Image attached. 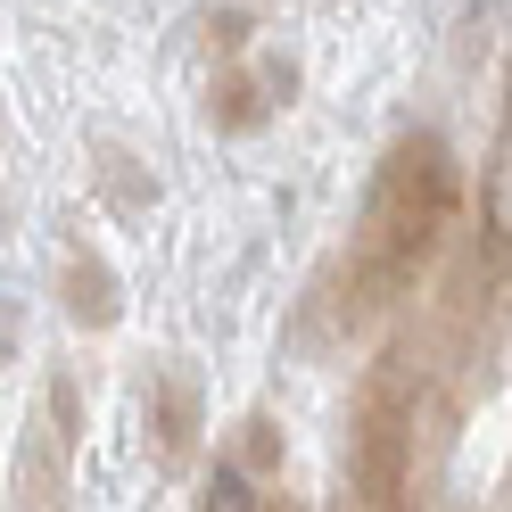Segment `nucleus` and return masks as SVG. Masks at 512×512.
Masks as SVG:
<instances>
[{"label":"nucleus","instance_id":"obj_9","mask_svg":"<svg viewBox=\"0 0 512 512\" xmlns=\"http://www.w3.org/2000/svg\"><path fill=\"white\" fill-rule=\"evenodd\" d=\"M265 512H306V504H265Z\"/></svg>","mask_w":512,"mask_h":512},{"label":"nucleus","instance_id":"obj_7","mask_svg":"<svg viewBox=\"0 0 512 512\" xmlns=\"http://www.w3.org/2000/svg\"><path fill=\"white\" fill-rule=\"evenodd\" d=\"M240 42H248V17L240 9H215L207 17V50H240Z\"/></svg>","mask_w":512,"mask_h":512},{"label":"nucleus","instance_id":"obj_4","mask_svg":"<svg viewBox=\"0 0 512 512\" xmlns=\"http://www.w3.org/2000/svg\"><path fill=\"white\" fill-rule=\"evenodd\" d=\"M67 314L91 323V331H108L116 314H124V298H116V281H108L100 256H75V265H67Z\"/></svg>","mask_w":512,"mask_h":512},{"label":"nucleus","instance_id":"obj_6","mask_svg":"<svg viewBox=\"0 0 512 512\" xmlns=\"http://www.w3.org/2000/svg\"><path fill=\"white\" fill-rule=\"evenodd\" d=\"M157 422H166V455H182V446H190V397L174 389V380L157 389Z\"/></svg>","mask_w":512,"mask_h":512},{"label":"nucleus","instance_id":"obj_1","mask_svg":"<svg viewBox=\"0 0 512 512\" xmlns=\"http://www.w3.org/2000/svg\"><path fill=\"white\" fill-rule=\"evenodd\" d=\"M455 149H446L438 133H405L389 141V157H380V174L364 190V215H356V240H347V314H380L397 306L413 281L430 273V256L446 240V223H455Z\"/></svg>","mask_w":512,"mask_h":512},{"label":"nucleus","instance_id":"obj_3","mask_svg":"<svg viewBox=\"0 0 512 512\" xmlns=\"http://www.w3.org/2000/svg\"><path fill=\"white\" fill-rule=\"evenodd\" d=\"M281 100H290V67L265 58V67H248V75H223V83L207 91V116L223 124V133H248V124H265Z\"/></svg>","mask_w":512,"mask_h":512},{"label":"nucleus","instance_id":"obj_8","mask_svg":"<svg viewBox=\"0 0 512 512\" xmlns=\"http://www.w3.org/2000/svg\"><path fill=\"white\" fill-rule=\"evenodd\" d=\"M496 223L512 232V116H504V166H496Z\"/></svg>","mask_w":512,"mask_h":512},{"label":"nucleus","instance_id":"obj_10","mask_svg":"<svg viewBox=\"0 0 512 512\" xmlns=\"http://www.w3.org/2000/svg\"><path fill=\"white\" fill-rule=\"evenodd\" d=\"M479 9H496V0H479Z\"/></svg>","mask_w":512,"mask_h":512},{"label":"nucleus","instance_id":"obj_2","mask_svg":"<svg viewBox=\"0 0 512 512\" xmlns=\"http://www.w3.org/2000/svg\"><path fill=\"white\" fill-rule=\"evenodd\" d=\"M347 512H413V389L372 372L347 430Z\"/></svg>","mask_w":512,"mask_h":512},{"label":"nucleus","instance_id":"obj_5","mask_svg":"<svg viewBox=\"0 0 512 512\" xmlns=\"http://www.w3.org/2000/svg\"><path fill=\"white\" fill-rule=\"evenodd\" d=\"M199 512H265V504H256V488H248V471H232V463H223V471L207 479V496H199Z\"/></svg>","mask_w":512,"mask_h":512}]
</instances>
